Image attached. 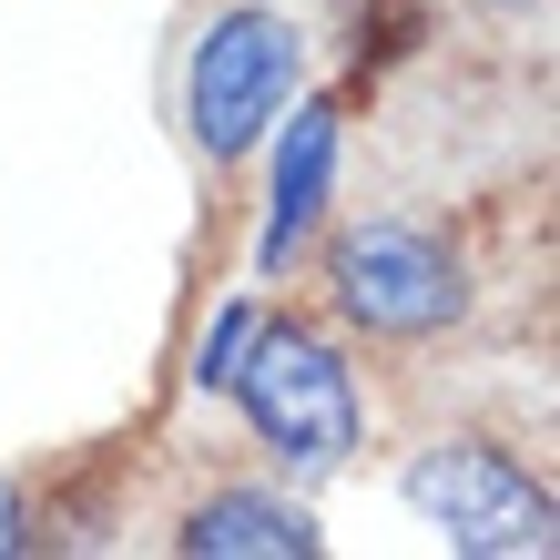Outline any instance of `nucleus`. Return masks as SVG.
I'll return each mask as SVG.
<instances>
[{"label": "nucleus", "mask_w": 560, "mask_h": 560, "mask_svg": "<svg viewBox=\"0 0 560 560\" xmlns=\"http://www.w3.org/2000/svg\"><path fill=\"white\" fill-rule=\"evenodd\" d=\"M235 398L255 418V439L276 458H295V469H337L357 448V387L306 326H255L235 357Z\"/></svg>", "instance_id": "obj_1"}, {"label": "nucleus", "mask_w": 560, "mask_h": 560, "mask_svg": "<svg viewBox=\"0 0 560 560\" xmlns=\"http://www.w3.org/2000/svg\"><path fill=\"white\" fill-rule=\"evenodd\" d=\"M408 510L428 530H448L458 550L479 560H510V550H550V489L520 479L500 448L458 439V448H428L408 469Z\"/></svg>", "instance_id": "obj_2"}, {"label": "nucleus", "mask_w": 560, "mask_h": 560, "mask_svg": "<svg viewBox=\"0 0 560 560\" xmlns=\"http://www.w3.org/2000/svg\"><path fill=\"white\" fill-rule=\"evenodd\" d=\"M295 82V31L276 11H224L194 51V133L205 153H245Z\"/></svg>", "instance_id": "obj_3"}, {"label": "nucleus", "mask_w": 560, "mask_h": 560, "mask_svg": "<svg viewBox=\"0 0 560 560\" xmlns=\"http://www.w3.org/2000/svg\"><path fill=\"white\" fill-rule=\"evenodd\" d=\"M337 285H347V316H357V326H377V337H439V326L469 306V285H458L448 245L398 235V224L357 235V245L337 255Z\"/></svg>", "instance_id": "obj_4"}, {"label": "nucleus", "mask_w": 560, "mask_h": 560, "mask_svg": "<svg viewBox=\"0 0 560 560\" xmlns=\"http://www.w3.org/2000/svg\"><path fill=\"white\" fill-rule=\"evenodd\" d=\"M194 560H316V520L295 500H266V489H224L184 520Z\"/></svg>", "instance_id": "obj_5"}, {"label": "nucleus", "mask_w": 560, "mask_h": 560, "mask_svg": "<svg viewBox=\"0 0 560 560\" xmlns=\"http://www.w3.org/2000/svg\"><path fill=\"white\" fill-rule=\"evenodd\" d=\"M326 174H337V113L326 103H306L285 122V163H276V214H266V245H255V266H285L295 255V235L316 224V205H326Z\"/></svg>", "instance_id": "obj_6"}, {"label": "nucleus", "mask_w": 560, "mask_h": 560, "mask_svg": "<svg viewBox=\"0 0 560 560\" xmlns=\"http://www.w3.org/2000/svg\"><path fill=\"white\" fill-rule=\"evenodd\" d=\"M245 337H255V316L235 306V316L214 326V347H205V368H194V377H205V387H235V357H245Z\"/></svg>", "instance_id": "obj_7"}, {"label": "nucleus", "mask_w": 560, "mask_h": 560, "mask_svg": "<svg viewBox=\"0 0 560 560\" xmlns=\"http://www.w3.org/2000/svg\"><path fill=\"white\" fill-rule=\"evenodd\" d=\"M31 530H21V500H11V479H0V550H21Z\"/></svg>", "instance_id": "obj_8"}]
</instances>
